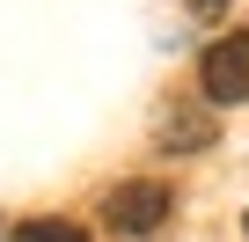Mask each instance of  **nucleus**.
I'll return each instance as SVG.
<instances>
[{
	"label": "nucleus",
	"mask_w": 249,
	"mask_h": 242,
	"mask_svg": "<svg viewBox=\"0 0 249 242\" xmlns=\"http://www.w3.org/2000/svg\"><path fill=\"white\" fill-rule=\"evenodd\" d=\"M169 184H154V176H132V184H117L110 198H103V220L117 227V235H154L161 220H169Z\"/></svg>",
	"instance_id": "f257e3e1"
},
{
	"label": "nucleus",
	"mask_w": 249,
	"mask_h": 242,
	"mask_svg": "<svg viewBox=\"0 0 249 242\" xmlns=\"http://www.w3.org/2000/svg\"><path fill=\"white\" fill-rule=\"evenodd\" d=\"M198 88H205V103H249V30L220 37L198 59Z\"/></svg>",
	"instance_id": "f03ea898"
},
{
	"label": "nucleus",
	"mask_w": 249,
	"mask_h": 242,
	"mask_svg": "<svg viewBox=\"0 0 249 242\" xmlns=\"http://www.w3.org/2000/svg\"><path fill=\"white\" fill-rule=\"evenodd\" d=\"M213 147V117L205 110H169L161 117V154H198Z\"/></svg>",
	"instance_id": "7ed1b4c3"
},
{
	"label": "nucleus",
	"mask_w": 249,
	"mask_h": 242,
	"mask_svg": "<svg viewBox=\"0 0 249 242\" xmlns=\"http://www.w3.org/2000/svg\"><path fill=\"white\" fill-rule=\"evenodd\" d=\"M15 242H88V227H73V220H52V213H37V220H22V227H15Z\"/></svg>",
	"instance_id": "20e7f679"
},
{
	"label": "nucleus",
	"mask_w": 249,
	"mask_h": 242,
	"mask_svg": "<svg viewBox=\"0 0 249 242\" xmlns=\"http://www.w3.org/2000/svg\"><path fill=\"white\" fill-rule=\"evenodd\" d=\"M227 8V0H191V15H220Z\"/></svg>",
	"instance_id": "39448f33"
},
{
	"label": "nucleus",
	"mask_w": 249,
	"mask_h": 242,
	"mask_svg": "<svg viewBox=\"0 0 249 242\" xmlns=\"http://www.w3.org/2000/svg\"><path fill=\"white\" fill-rule=\"evenodd\" d=\"M0 242H15V235H0Z\"/></svg>",
	"instance_id": "423d86ee"
},
{
	"label": "nucleus",
	"mask_w": 249,
	"mask_h": 242,
	"mask_svg": "<svg viewBox=\"0 0 249 242\" xmlns=\"http://www.w3.org/2000/svg\"><path fill=\"white\" fill-rule=\"evenodd\" d=\"M242 227H249V213H242Z\"/></svg>",
	"instance_id": "0eeeda50"
}]
</instances>
